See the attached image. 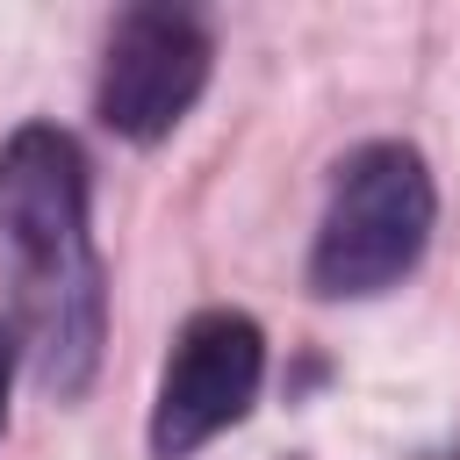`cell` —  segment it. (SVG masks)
I'll list each match as a JSON object with an SVG mask.
<instances>
[{
	"instance_id": "1",
	"label": "cell",
	"mask_w": 460,
	"mask_h": 460,
	"mask_svg": "<svg viewBox=\"0 0 460 460\" xmlns=\"http://www.w3.org/2000/svg\"><path fill=\"white\" fill-rule=\"evenodd\" d=\"M0 244L43 381L79 395L101 359V259L86 237V158L50 122H22L0 144Z\"/></svg>"
},
{
	"instance_id": "3",
	"label": "cell",
	"mask_w": 460,
	"mask_h": 460,
	"mask_svg": "<svg viewBox=\"0 0 460 460\" xmlns=\"http://www.w3.org/2000/svg\"><path fill=\"white\" fill-rule=\"evenodd\" d=\"M266 374V338L244 309H201L158 381V410H151V453L158 460H187L194 446H208L216 431H230Z\"/></svg>"
},
{
	"instance_id": "2",
	"label": "cell",
	"mask_w": 460,
	"mask_h": 460,
	"mask_svg": "<svg viewBox=\"0 0 460 460\" xmlns=\"http://www.w3.org/2000/svg\"><path fill=\"white\" fill-rule=\"evenodd\" d=\"M431 216H438L431 165L410 144L352 151L338 165V187H331V208H323V230H316V252H309V288L331 295V302L395 288L424 259Z\"/></svg>"
},
{
	"instance_id": "4",
	"label": "cell",
	"mask_w": 460,
	"mask_h": 460,
	"mask_svg": "<svg viewBox=\"0 0 460 460\" xmlns=\"http://www.w3.org/2000/svg\"><path fill=\"white\" fill-rule=\"evenodd\" d=\"M208 86V36L180 7H129L101 65V122L129 144H158Z\"/></svg>"
},
{
	"instance_id": "5",
	"label": "cell",
	"mask_w": 460,
	"mask_h": 460,
	"mask_svg": "<svg viewBox=\"0 0 460 460\" xmlns=\"http://www.w3.org/2000/svg\"><path fill=\"white\" fill-rule=\"evenodd\" d=\"M7 388H14V331L0 323V431H7Z\"/></svg>"
}]
</instances>
